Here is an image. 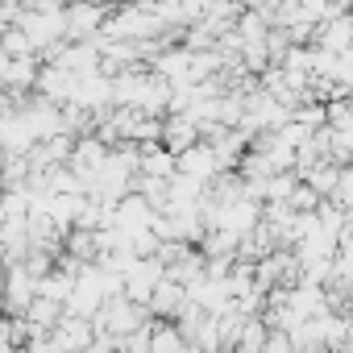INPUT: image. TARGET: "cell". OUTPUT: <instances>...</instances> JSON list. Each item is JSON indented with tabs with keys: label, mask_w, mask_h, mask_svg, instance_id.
<instances>
[{
	"label": "cell",
	"mask_w": 353,
	"mask_h": 353,
	"mask_svg": "<svg viewBox=\"0 0 353 353\" xmlns=\"http://www.w3.org/2000/svg\"><path fill=\"white\" fill-rule=\"evenodd\" d=\"M216 162H221V158H216V154H212V150L204 145V150H188L179 166H183V174H192V179H196V174H200V179H208Z\"/></svg>",
	"instance_id": "obj_1"
},
{
	"label": "cell",
	"mask_w": 353,
	"mask_h": 353,
	"mask_svg": "<svg viewBox=\"0 0 353 353\" xmlns=\"http://www.w3.org/2000/svg\"><path fill=\"white\" fill-rule=\"evenodd\" d=\"M345 188H353V174H349V179H345ZM349 200H353V192H349Z\"/></svg>",
	"instance_id": "obj_2"
}]
</instances>
